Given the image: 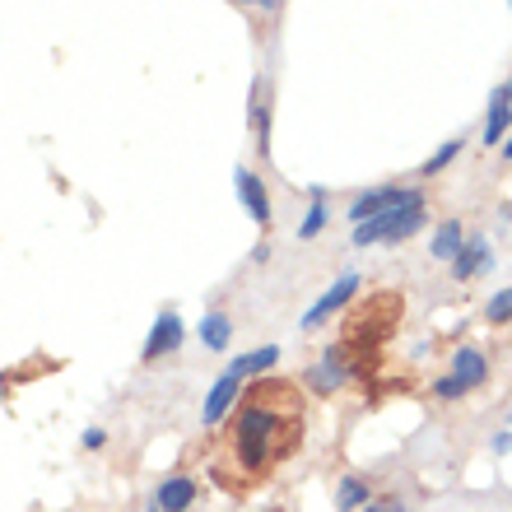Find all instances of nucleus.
<instances>
[{
	"label": "nucleus",
	"mask_w": 512,
	"mask_h": 512,
	"mask_svg": "<svg viewBox=\"0 0 512 512\" xmlns=\"http://www.w3.org/2000/svg\"><path fill=\"white\" fill-rule=\"evenodd\" d=\"M485 378H489L485 350H475V345H461V350L452 354V368H447V378L433 382V396H438V401H461L466 391H475Z\"/></svg>",
	"instance_id": "7ed1b4c3"
},
{
	"label": "nucleus",
	"mask_w": 512,
	"mask_h": 512,
	"mask_svg": "<svg viewBox=\"0 0 512 512\" xmlns=\"http://www.w3.org/2000/svg\"><path fill=\"white\" fill-rule=\"evenodd\" d=\"M461 145H466L461 135H452L447 145H438V149H433V154H429V159L419 163V177H438V173H443V168H447V163H452V159H457V154H461Z\"/></svg>",
	"instance_id": "6ab92c4d"
},
{
	"label": "nucleus",
	"mask_w": 512,
	"mask_h": 512,
	"mask_svg": "<svg viewBox=\"0 0 512 512\" xmlns=\"http://www.w3.org/2000/svg\"><path fill=\"white\" fill-rule=\"evenodd\" d=\"M359 284H364V275H354V270H345V275H340L336 284H331V289H326L322 298H317V303H312L308 312H303V331H322L326 322H331V317H340V312L350 308L354 303V294H359Z\"/></svg>",
	"instance_id": "423d86ee"
},
{
	"label": "nucleus",
	"mask_w": 512,
	"mask_h": 512,
	"mask_svg": "<svg viewBox=\"0 0 512 512\" xmlns=\"http://www.w3.org/2000/svg\"><path fill=\"white\" fill-rule=\"evenodd\" d=\"M364 512H415V508H405L401 499H373Z\"/></svg>",
	"instance_id": "4be33fe9"
},
{
	"label": "nucleus",
	"mask_w": 512,
	"mask_h": 512,
	"mask_svg": "<svg viewBox=\"0 0 512 512\" xmlns=\"http://www.w3.org/2000/svg\"><path fill=\"white\" fill-rule=\"evenodd\" d=\"M326 219H331V210H326V187H312V205H308V215H303V224H298V238H303V243L322 238Z\"/></svg>",
	"instance_id": "a211bd4d"
},
{
	"label": "nucleus",
	"mask_w": 512,
	"mask_h": 512,
	"mask_svg": "<svg viewBox=\"0 0 512 512\" xmlns=\"http://www.w3.org/2000/svg\"><path fill=\"white\" fill-rule=\"evenodd\" d=\"M275 364H280V345H261V350H247L238 359H229V373H238L243 382H256V378H270Z\"/></svg>",
	"instance_id": "ddd939ff"
},
{
	"label": "nucleus",
	"mask_w": 512,
	"mask_h": 512,
	"mask_svg": "<svg viewBox=\"0 0 512 512\" xmlns=\"http://www.w3.org/2000/svg\"><path fill=\"white\" fill-rule=\"evenodd\" d=\"M354 350H359V345H350V340L331 345V350H326L322 359L303 373V387H308L312 396H331L336 387H345V382H350V373H354V364H359V359H354Z\"/></svg>",
	"instance_id": "20e7f679"
},
{
	"label": "nucleus",
	"mask_w": 512,
	"mask_h": 512,
	"mask_svg": "<svg viewBox=\"0 0 512 512\" xmlns=\"http://www.w3.org/2000/svg\"><path fill=\"white\" fill-rule=\"evenodd\" d=\"M243 387H247V382L238 378V373H229V368H224V373L210 382V391H205V405H201V424H205V429H219V419H224L233 405H238Z\"/></svg>",
	"instance_id": "6e6552de"
},
{
	"label": "nucleus",
	"mask_w": 512,
	"mask_h": 512,
	"mask_svg": "<svg viewBox=\"0 0 512 512\" xmlns=\"http://www.w3.org/2000/svg\"><path fill=\"white\" fill-rule=\"evenodd\" d=\"M489 261H494V252H489L485 238H466V243H461V252L452 256V280H471V275L489 270Z\"/></svg>",
	"instance_id": "4468645a"
},
{
	"label": "nucleus",
	"mask_w": 512,
	"mask_h": 512,
	"mask_svg": "<svg viewBox=\"0 0 512 512\" xmlns=\"http://www.w3.org/2000/svg\"><path fill=\"white\" fill-rule=\"evenodd\" d=\"M196 336H201V345L210 354H224L233 345V317L229 312H205L201 326H196Z\"/></svg>",
	"instance_id": "2eb2a0df"
},
{
	"label": "nucleus",
	"mask_w": 512,
	"mask_h": 512,
	"mask_svg": "<svg viewBox=\"0 0 512 512\" xmlns=\"http://www.w3.org/2000/svg\"><path fill=\"white\" fill-rule=\"evenodd\" d=\"M233 187H238V201H243L247 215H252L261 229H270V219H275V205H270L266 182H261L252 168H233Z\"/></svg>",
	"instance_id": "1a4fd4ad"
},
{
	"label": "nucleus",
	"mask_w": 512,
	"mask_h": 512,
	"mask_svg": "<svg viewBox=\"0 0 512 512\" xmlns=\"http://www.w3.org/2000/svg\"><path fill=\"white\" fill-rule=\"evenodd\" d=\"M489 447H494V457H508V452H512V429H499Z\"/></svg>",
	"instance_id": "5701e85b"
},
{
	"label": "nucleus",
	"mask_w": 512,
	"mask_h": 512,
	"mask_svg": "<svg viewBox=\"0 0 512 512\" xmlns=\"http://www.w3.org/2000/svg\"><path fill=\"white\" fill-rule=\"evenodd\" d=\"M373 503V485L364 475H340L336 480V512H364Z\"/></svg>",
	"instance_id": "dca6fc26"
},
{
	"label": "nucleus",
	"mask_w": 512,
	"mask_h": 512,
	"mask_svg": "<svg viewBox=\"0 0 512 512\" xmlns=\"http://www.w3.org/2000/svg\"><path fill=\"white\" fill-rule=\"evenodd\" d=\"M461 243H466V229H461L457 219H443V224H438V233H433V261H447V266H452V256L461 252Z\"/></svg>",
	"instance_id": "f3484780"
},
{
	"label": "nucleus",
	"mask_w": 512,
	"mask_h": 512,
	"mask_svg": "<svg viewBox=\"0 0 512 512\" xmlns=\"http://www.w3.org/2000/svg\"><path fill=\"white\" fill-rule=\"evenodd\" d=\"M415 196V187H405V182H382V187H368V191H359L350 201V224H368V219H378V215H387V210H396V205H405Z\"/></svg>",
	"instance_id": "0eeeda50"
},
{
	"label": "nucleus",
	"mask_w": 512,
	"mask_h": 512,
	"mask_svg": "<svg viewBox=\"0 0 512 512\" xmlns=\"http://www.w3.org/2000/svg\"><path fill=\"white\" fill-rule=\"evenodd\" d=\"M485 322H489V326H508V322H512V284H508V289H499V294H489Z\"/></svg>",
	"instance_id": "aec40b11"
},
{
	"label": "nucleus",
	"mask_w": 512,
	"mask_h": 512,
	"mask_svg": "<svg viewBox=\"0 0 512 512\" xmlns=\"http://www.w3.org/2000/svg\"><path fill=\"white\" fill-rule=\"evenodd\" d=\"M508 84H512V80H508Z\"/></svg>",
	"instance_id": "bb28decb"
},
{
	"label": "nucleus",
	"mask_w": 512,
	"mask_h": 512,
	"mask_svg": "<svg viewBox=\"0 0 512 512\" xmlns=\"http://www.w3.org/2000/svg\"><path fill=\"white\" fill-rule=\"evenodd\" d=\"M80 447L84 452H103V447H108V429H103V424H89V429L80 433Z\"/></svg>",
	"instance_id": "412c9836"
},
{
	"label": "nucleus",
	"mask_w": 512,
	"mask_h": 512,
	"mask_svg": "<svg viewBox=\"0 0 512 512\" xmlns=\"http://www.w3.org/2000/svg\"><path fill=\"white\" fill-rule=\"evenodd\" d=\"M503 159L512 163V135H508V140H503Z\"/></svg>",
	"instance_id": "b1692460"
},
{
	"label": "nucleus",
	"mask_w": 512,
	"mask_h": 512,
	"mask_svg": "<svg viewBox=\"0 0 512 512\" xmlns=\"http://www.w3.org/2000/svg\"><path fill=\"white\" fill-rule=\"evenodd\" d=\"M298 447H303V391L294 378L270 373L243 387L224 433V452L210 475L229 489H252L294 457Z\"/></svg>",
	"instance_id": "f257e3e1"
},
{
	"label": "nucleus",
	"mask_w": 512,
	"mask_h": 512,
	"mask_svg": "<svg viewBox=\"0 0 512 512\" xmlns=\"http://www.w3.org/2000/svg\"><path fill=\"white\" fill-rule=\"evenodd\" d=\"M270 108H275L270 75H256V80H252V103H247V122H252V140H256V149H261V154L270 149Z\"/></svg>",
	"instance_id": "9b49d317"
},
{
	"label": "nucleus",
	"mask_w": 512,
	"mask_h": 512,
	"mask_svg": "<svg viewBox=\"0 0 512 512\" xmlns=\"http://www.w3.org/2000/svg\"><path fill=\"white\" fill-rule=\"evenodd\" d=\"M512 135V84H499L494 94H489V117H485V145H503Z\"/></svg>",
	"instance_id": "f8f14e48"
},
{
	"label": "nucleus",
	"mask_w": 512,
	"mask_h": 512,
	"mask_svg": "<svg viewBox=\"0 0 512 512\" xmlns=\"http://www.w3.org/2000/svg\"><path fill=\"white\" fill-rule=\"evenodd\" d=\"M145 512H159V508H154V503H149V508H145Z\"/></svg>",
	"instance_id": "a878e982"
},
{
	"label": "nucleus",
	"mask_w": 512,
	"mask_h": 512,
	"mask_svg": "<svg viewBox=\"0 0 512 512\" xmlns=\"http://www.w3.org/2000/svg\"><path fill=\"white\" fill-rule=\"evenodd\" d=\"M424 224H429V201H424V191H415L410 201L396 205V210H387V215L368 219V224H354V247L405 243V238H415Z\"/></svg>",
	"instance_id": "f03ea898"
},
{
	"label": "nucleus",
	"mask_w": 512,
	"mask_h": 512,
	"mask_svg": "<svg viewBox=\"0 0 512 512\" xmlns=\"http://www.w3.org/2000/svg\"><path fill=\"white\" fill-rule=\"evenodd\" d=\"M247 5H261V10H266V5H270V0H247Z\"/></svg>",
	"instance_id": "393cba45"
},
{
	"label": "nucleus",
	"mask_w": 512,
	"mask_h": 512,
	"mask_svg": "<svg viewBox=\"0 0 512 512\" xmlns=\"http://www.w3.org/2000/svg\"><path fill=\"white\" fill-rule=\"evenodd\" d=\"M149 503L159 512H187V508H196V480L191 475H163L159 485H154V494H149Z\"/></svg>",
	"instance_id": "9d476101"
},
{
	"label": "nucleus",
	"mask_w": 512,
	"mask_h": 512,
	"mask_svg": "<svg viewBox=\"0 0 512 512\" xmlns=\"http://www.w3.org/2000/svg\"><path fill=\"white\" fill-rule=\"evenodd\" d=\"M182 345H187V322H182V312L163 308L159 317L149 322V336H145V345H140V359H145V364H159V359H173Z\"/></svg>",
	"instance_id": "39448f33"
}]
</instances>
